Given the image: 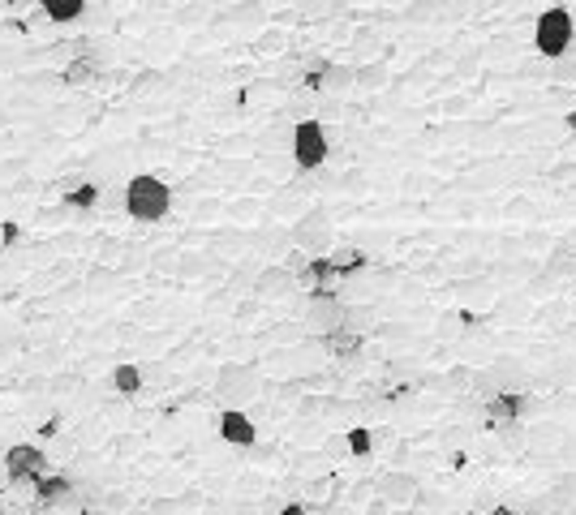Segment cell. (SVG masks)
Masks as SVG:
<instances>
[{
  "label": "cell",
  "instance_id": "cell-1",
  "mask_svg": "<svg viewBox=\"0 0 576 515\" xmlns=\"http://www.w3.org/2000/svg\"><path fill=\"white\" fill-rule=\"evenodd\" d=\"M125 215L138 224H160L172 215V185L155 172H138L125 180Z\"/></svg>",
  "mask_w": 576,
  "mask_h": 515
},
{
  "label": "cell",
  "instance_id": "cell-2",
  "mask_svg": "<svg viewBox=\"0 0 576 515\" xmlns=\"http://www.w3.org/2000/svg\"><path fill=\"white\" fill-rule=\"evenodd\" d=\"M533 48L542 61H560L563 52H572V14L568 9H546L533 26Z\"/></svg>",
  "mask_w": 576,
  "mask_h": 515
},
{
  "label": "cell",
  "instance_id": "cell-3",
  "mask_svg": "<svg viewBox=\"0 0 576 515\" xmlns=\"http://www.w3.org/2000/svg\"><path fill=\"white\" fill-rule=\"evenodd\" d=\"M293 163L301 172H314V168L327 163V129H323V121L306 116V121L293 125Z\"/></svg>",
  "mask_w": 576,
  "mask_h": 515
},
{
  "label": "cell",
  "instance_id": "cell-4",
  "mask_svg": "<svg viewBox=\"0 0 576 515\" xmlns=\"http://www.w3.org/2000/svg\"><path fill=\"white\" fill-rule=\"evenodd\" d=\"M215 395L229 403V408H241L259 395V370L254 365H241V361H229V365H220L215 374Z\"/></svg>",
  "mask_w": 576,
  "mask_h": 515
},
{
  "label": "cell",
  "instance_id": "cell-5",
  "mask_svg": "<svg viewBox=\"0 0 576 515\" xmlns=\"http://www.w3.org/2000/svg\"><path fill=\"white\" fill-rule=\"evenodd\" d=\"M0 464H5L9 481H34V477H44L52 468V460H48V451L34 447V442H14V447L0 455Z\"/></svg>",
  "mask_w": 576,
  "mask_h": 515
},
{
  "label": "cell",
  "instance_id": "cell-6",
  "mask_svg": "<svg viewBox=\"0 0 576 515\" xmlns=\"http://www.w3.org/2000/svg\"><path fill=\"white\" fill-rule=\"evenodd\" d=\"M375 490H379L383 507H395V511H409V507H417V502H422V481H417L413 472H405V468L383 472L379 481H375Z\"/></svg>",
  "mask_w": 576,
  "mask_h": 515
},
{
  "label": "cell",
  "instance_id": "cell-7",
  "mask_svg": "<svg viewBox=\"0 0 576 515\" xmlns=\"http://www.w3.org/2000/svg\"><path fill=\"white\" fill-rule=\"evenodd\" d=\"M73 499H78V485H73L69 472L48 468L44 477H34V502H39V511H65Z\"/></svg>",
  "mask_w": 576,
  "mask_h": 515
},
{
  "label": "cell",
  "instance_id": "cell-8",
  "mask_svg": "<svg viewBox=\"0 0 576 515\" xmlns=\"http://www.w3.org/2000/svg\"><path fill=\"white\" fill-rule=\"evenodd\" d=\"M340 318H345V301H340L331 288H314L310 301H306V326L327 335V331L340 326Z\"/></svg>",
  "mask_w": 576,
  "mask_h": 515
},
{
  "label": "cell",
  "instance_id": "cell-9",
  "mask_svg": "<svg viewBox=\"0 0 576 515\" xmlns=\"http://www.w3.org/2000/svg\"><path fill=\"white\" fill-rule=\"evenodd\" d=\"M331 215L327 210H310V215H301V224H293V245L301 249H310V254H323L331 245Z\"/></svg>",
  "mask_w": 576,
  "mask_h": 515
},
{
  "label": "cell",
  "instance_id": "cell-10",
  "mask_svg": "<svg viewBox=\"0 0 576 515\" xmlns=\"http://www.w3.org/2000/svg\"><path fill=\"white\" fill-rule=\"evenodd\" d=\"M215 430H220V438H224L229 447H254V442H259V425H254L249 413H241V408H224L220 421H215Z\"/></svg>",
  "mask_w": 576,
  "mask_h": 515
},
{
  "label": "cell",
  "instance_id": "cell-11",
  "mask_svg": "<svg viewBox=\"0 0 576 515\" xmlns=\"http://www.w3.org/2000/svg\"><path fill=\"white\" fill-rule=\"evenodd\" d=\"M108 383H112L116 395H138V391H142V383H147V374H142V365H138V361H116L112 374H108Z\"/></svg>",
  "mask_w": 576,
  "mask_h": 515
},
{
  "label": "cell",
  "instance_id": "cell-12",
  "mask_svg": "<svg viewBox=\"0 0 576 515\" xmlns=\"http://www.w3.org/2000/svg\"><path fill=\"white\" fill-rule=\"evenodd\" d=\"M39 14L56 26H73L78 17H86V0H39Z\"/></svg>",
  "mask_w": 576,
  "mask_h": 515
},
{
  "label": "cell",
  "instance_id": "cell-13",
  "mask_svg": "<svg viewBox=\"0 0 576 515\" xmlns=\"http://www.w3.org/2000/svg\"><path fill=\"white\" fill-rule=\"evenodd\" d=\"M383 52H387V44H383V34H379V31H370V26H362V31L353 34V64L383 61Z\"/></svg>",
  "mask_w": 576,
  "mask_h": 515
},
{
  "label": "cell",
  "instance_id": "cell-14",
  "mask_svg": "<svg viewBox=\"0 0 576 515\" xmlns=\"http://www.w3.org/2000/svg\"><path fill=\"white\" fill-rule=\"evenodd\" d=\"M293 284L297 279L288 267H267V271L254 279V292H259V296H284V292H293Z\"/></svg>",
  "mask_w": 576,
  "mask_h": 515
},
{
  "label": "cell",
  "instance_id": "cell-15",
  "mask_svg": "<svg viewBox=\"0 0 576 515\" xmlns=\"http://www.w3.org/2000/svg\"><path fill=\"white\" fill-rule=\"evenodd\" d=\"M572 507H576V472H568L563 481H555V485H551V494H546L542 511H551V515H563V511H572Z\"/></svg>",
  "mask_w": 576,
  "mask_h": 515
},
{
  "label": "cell",
  "instance_id": "cell-16",
  "mask_svg": "<svg viewBox=\"0 0 576 515\" xmlns=\"http://www.w3.org/2000/svg\"><path fill=\"white\" fill-rule=\"evenodd\" d=\"M387 82H392V69H387V61L353 64V86H357V91H379V86H387Z\"/></svg>",
  "mask_w": 576,
  "mask_h": 515
},
{
  "label": "cell",
  "instance_id": "cell-17",
  "mask_svg": "<svg viewBox=\"0 0 576 515\" xmlns=\"http://www.w3.org/2000/svg\"><path fill=\"white\" fill-rule=\"evenodd\" d=\"M323 348H327L336 361H345V356H357V348H362V335H353V331H345V326H336V331H327V335H323Z\"/></svg>",
  "mask_w": 576,
  "mask_h": 515
},
{
  "label": "cell",
  "instance_id": "cell-18",
  "mask_svg": "<svg viewBox=\"0 0 576 515\" xmlns=\"http://www.w3.org/2000/svg\"><path fill=\"white\" fill-rule=\"evenodd\" d=\"M99 69H103V64H99L95 56H78V61L65 64V73H61V78H65L69 86H86L91 78H99Z\"/></svg>",
  "mask_w": 576,
  "mask_h": 515
},
{
  "label": "cell",
  "instance_id": "cell-19",
  "mask_svg": "<svg viewBox=\"0 0 576 515\" xmlns=\"http://www.w3.org/2000/svg\"><path fill=\"white\" fill-rule=\"evenodd\" d=\"M375 306H345V318H340V326L345 331H353V335H366L370 326H375Z\"/></svg>",
  "mask_w": 576,
  "mask_h": 515
},
{
  "label": "cell",
  "instance_id": "cell-20",
  "mask_svg": "<svg viewBox=\"0 0 576 515\" xmlns=\"http://www.w3.org/2000/svg\"><path fill=\"white\" fill-rule=\"evenodd\" d=\"M99 198H103V185H95V180H86V185H78V189L65 193V207L73 210H95Z\"/></svg>",
  "mask_w": 576,
  "mask_h": 515
},
{
  "label": "cell",
  "instance_id": "cell-21",
  "mask_svg": "<svg viewBox=\"0 0 576 515\" xmlns=\"http://www.w3.org/2000/svg\"><path fill=\"white\" fill-rule=\"evenodd\" d=\"M323 86H327L331 95H345L348 86H353V64H327L323 69Z\"/></svg>",
  "mask_w": 576,
  "mask_h": 515
},
{
  "label": "cell",
  "instance_id": "cell-22",
  "mask_svg": "<svg viewBox=\"0 0 576 515\" xmlns=\"http://www.w3.org/2000/svg\"><path fill=\"white\" fill-rule=\"evenodd\" d=\"M345 447H348V455H370L375 451V434L362 430V425H353V430H345Z\"/></svg>",
  "mask_w": 576,
  "mask_h": 515
},
{
  "label": "cell",
  "instance_id": "cell-23",
  "mask_svg": "<svg viewBox=\"0 0 576 515\" xmlns=\"http://www.w3.org/2000/svg\"><path fill=\"white\" fill-rule=\"evenodd\" d=\"M546 267H551V275H576V245H560Z\"/></svg>",
  "mask_w": 576,
  "mask_h": 515
},
{
  "label": "cell",
  "instance_id": "cell-24",
  "mask_svg": "<svg viewBox=\"0 0 576 515\" xmlns=\"http://www.w3.org/2000/svg\"><path fill=\"white\" fill-rule=\"evenodd\" d=\"M327 455H331V460H340V455H348V447H345V434L327 438Z\"/></svg>",
  "mask_w": 576,
  "mask_h": 515
},
{
  "label": "cell",
  "instance_id": "cell-25",
  "mask_svg": "<svg viewBox=\"0 0 576 515\" xmlns=\"http://www.w3.org/2000/svg\"><path fill=\"white\" fill-rule=\"evenodd\" d=\"M276 515H306V507H301V502H288V507H280Z\"/></svg>",
  "mask_w": 576,
  "mask_h": 515
},
{
  "label": "cell",
  "instance_id": "cell-26",
  "mask_svg": "<svg viewBox=\"0 0 576 515\" xmlns=\"http://www.w3.org/2000/svg\"><path fill=\"white\" fill-rule=\"evenodd\" d=\"M306 515H327V511H306Z\"/></svg>",
  "mask_w": 576,
  "mask_h": 515
},
{
  "label": "cell",
  "instance_id": "cell-27",
  "mask_svg": "<svg viewBox=\"0 0 576 515\" xmlns=\"http://www.w3.org/2000/svg\"><path fill=\"white\" fill-rule=\"evenodd\" d=\"M0 515H5V511H0Z\"/></svg>",
  "mask_w": 576,
  "mask_h": 515
}]
</instances>
